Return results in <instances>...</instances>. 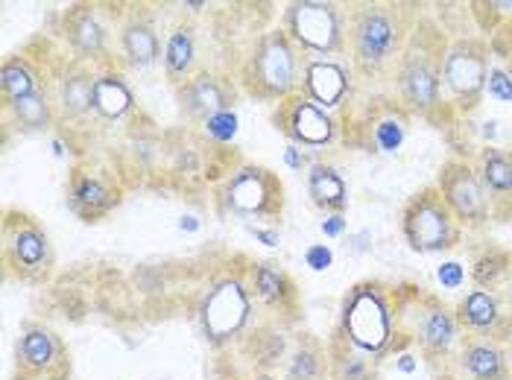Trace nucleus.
<instances>
[{
	"instance_id": "43",
	"label": "nucleus",
	"mask_w": 512,
	"mask_h": 380,
	"mask_svg": "<svg viewBox=\"0 0 512 380\" xmlns=\"http://www.w3.org/2000/svg\"><path fill=\"white\" fill-rule=\"evenodd\" d=\"M249 380H273V378H270V375H252Z\"/></svg>"
},
{
	"instance_id": "30",
	"label": "nucleus",
	"mask_w": 512,
	"mask_h": 380,
	"mask_svg": "<svg viewBox=\"0 0 512 380\" xmlns=\"http://www.w3.org/2000/svg\"><path fill=\"white\" fill-rule=\"evenodd\" d=\"M328 380H378L375 357L357 351L355 345L334 337L328 345Z\"/></svg>"
},
{
	"instance_id": "27",
	"label": "nucleus",
	"mask_w": 512,
	"mask_h": 380,
	"mask_svg": "<svg viewBox=\"0 0 512 380\" xmlns=\"http://www.w3.org/2000/svg\"><path fill=\"white\" fill-rule=\"evenodd\" d=\"M308 196L325 214H343L349 205V185L337 167L325 161H314L308 167Z\"/></svg>"
},
{
	"instance_id": "11",
	"label": "nucleus",
	"mask_w": 512,
	"mask_h": 380,
	"mask_svg": "<svg viewBox=\"0 0 512 380\" xmlns=\"http://www.w3.org/2000/svg\"><path fill=\"white\" fill-rule=\"evenodd\" d=\"M436 190L442 193L445 205L457 217L460 228L486 226V220L495 211L489 193H486L477 170H474V164L463 161V158H451V161L442 164Z\"/></svg>"
},
{
	"instance_id": "23",
	"label": "nucleus",
	"mask_w": 512,
	"mask_h": 380,
	"mask_svg": "<svg viewBox=\"0 0 512 380\" xmlns=\"http://www.w3.org/2000/svg\"><path fill=\"white\" fill-rule=\"evenodd\" d=\"M249 290H252V299H258L273 313H293L296 310V284L273 261H261V264L252 266Z\"/></svg>"
},
{
	"instance_id": "18",
	"label": "nucleus",
	"mask_w": 512,
	"mask_h": 380,
	"mask_svg": "<svg viewBox=\"0 0 512 380\" xmlns=\"http://www.w3.org/2000/svg\"><path fill=\"white\" fill-rule=\"evenodd\" d=\"M62 30H65V41L68 47L77 53L79 62H97L106 56L109 50V24L100 18L97 6L88 3H77L65 12L62 18Z\"/></svg>"
},
{
	"instance_id": "2",
	"label": "nucleus",
	"mask_w": 512,
	"mask_h": 380,
	"mask_svg": "<svg viewBox=\"0 0 512 380\" xmlns=\"http://www.w3.org/2000/svg\"><path fill=\"white\" fill-rule=\"evenodd\" d=\"M398 331V296L381 281H360L343 299L337 337L369 357H381Z\"/></svg>"
},
{
	"instance_id": "5",
	"label": "nucleus",
	"mask_w": 512,
	"mask_h": 380,
	"mask_svg": "<svg viewBox=\"0 0 512 380\" xmlns=\"http://www.w3.org/2000/svg\"><path fill=\"white\" fill-rule=\"evenodd\" d=\"M398 328H404V337L416 342L419 351L434 363L451 360L463 340L457 313L425 293L398 302Z\"/></svg>"
},
{
	"instance_id": "16",
	"label": "nucleus",
	"mask_w": 512,
	"mask_h": 380,
	"mask_svg": "<svg viewBox=\"0 0 512 380\" xmlns=\"http://www.w3.org/2000/svg\"><path fill=\"white\" fill-rule=\"evenodd\" d=\"M454 313H457L460 331H466L469 337H489V340L501 342L512 328L510 313L504 310V302L495 290L474 287L472 293H466L457 302Z\"/></svg>"
},
{
	"instance_id": "32",
	"label": "nucleus",
	"mask_w": 512,
	"mask_h": 380,
	"mask_svg": "<svg viewBox=\"0 0 512 380\" xmlns=\"http://www.w3.org/2000/svg\"><path fill=\"white\" fill-rule=\"evenodd\" d=\"M6 114H9L18 126H24V129H30V132H41V129H47V126L53 123V117H56V103H53L50 91H39V94L21 97V100H15V103H6Z\"/></svg>"
},
{
	"instance_id": "37",
	"label": "nucleus",
	"mask_w": 512,
	"mask_h": 380,
	"mask_svg": "<svg viewBox=\"0 0 512 380\" xmlns=\"http://www.w3.org/2000/svg\"><path fill=\"white\" fill-rule=\"evenodd\" d=\"M331 264H334L331 246H325V243H311V246L305 249V266H311L314 272H325V269H331Z\"/></svg>"
},
{
	"instance_id": "20",
	"label": "nucleus",
	"mask_w": 512,
	"mask_h": 380,
	"mask_svg": "<svg viewBox=\"0 0 512 380\" xmlns=\"http://www.w3.org/2000/svg\"><path fill=\"white\" fill-rule=\"evenodd\" d=\"M454 369L463 380H510V357L501 342L489 337H463L454 354Z\"/></svg>"
},
{
	"instance_id": "17",
	"label": "nucleus",
	"mask_w": 512,
	"mask_h": 380,
	"mask_svg": "<svg viewBox=\"0 0 512 380\" xmlns=\"http://www.w3.org/2000/svg\"><path fill=\"white\" fill-rule=\"evenodd\" d=\"M235 85L226 76L197 71L188 82L176 85V100L185 117L191 120H208L211 114L226 112L235 103Z\"/></svg>"
},
{
	"instance_id": "1",
	"label": "nucleus",
	"mask_w": 512,
	"mask_h": 380,
	"mask_svg": "<svg viewBox=\"0 0 512 380\" xmlns=\"http://www.w3.org/2000/svg\"><path fill=\"white\" fill-rule=\"evenodd\" d=\"M413 33L404 6L393 3H363L349 12L346 44L352 53V68L363 79H381L395 74L407 38Z\"/></svg>"
},
{
	"instance_id": "21",
	"label": "nucleus",
	"mask_w": 512,
	"mask_h": 380,
	"mask_svg": "<svg viewBox=\"0 0 512 380\" xmlns=\"http://www.w3.org/2000/svg\"><path fill=\"white\" fill-rule=\"evenodd\" d=\"M360 129L366 135L369 152L393 155L407 141V109L401 103H378V106H369V112L363 117Z\"/></svg>"
},
{
	"instance_id": "31",
	"label": "nucleus",
	"mask_w": 512,
	"mask_h": 380,
	"mask_svg": "<svg viewBox=\"0 0 512 380\" xmlns=\"http://www.w3.org/2000/svg\"><path fill=\"white\" fill-rule=\"evenodd\" d=\"M284 380H328V348L302 334L284 360Z\"/></svg>"
},
{
	"instance_id": "12",
	"label": "nucleus",
	"mask_w": 512,
	"mask_h": 380,
	"mask_svg": "<svg viewBox=\"0 0 512 380\" xmlns=\"http://www.w3.org/2000/svg\"><path fill=\"white\" fill-rule=\"evenodd\" d=\"M281 182L273 170L258 164H237L223 185V205L237 217H276L281 214Z\"/></svg>"
},
{
	"instance_id": "34",
	"label": "nucleus",
	"mask_w": 512,
	"mask_h": 380,
	"mask_svg": "<svg viewBox=\"0 0 512 380\" xmlns=\"http://www.w3.org/2000/svg\"><path fill=\"white\" fill-rule=\"evenodd\" d=\"M202 132H205L208 141L217 144V147L232 144L237 135V112L235 109H226V112L211 114L208 120H202Z\"/></svg>"
},
{
	"instance_id": "26",
	"label": "nucleus",
	"mask_w": 512,
	"mask_h": 380,
	"mask_svg": "<svg viewBox=\"0 0 512 380\" xmlns=\"http://www.w3.org/2000/svg\"><path fill=\"white\" fill-rule=\"evenodd\" d=\"M135 109V94L118 68L97 71L94 79V114L103 120H123Z\"/></svg>"
},
{
	"instance_id": "40",
	"label": "nucleus",
	"mask_w": 512,
	"mask_h": 380,
	"mask_svg": "<svg viewBox=\"0 0 512 380\" xmlns=\"http://www.w3.org/2000/svg\"><path fill=\"white\" fill-rule=\"evenodd\" d=\"M249 234L255 237V240H261L264 246H270V249H276L278 243H281V234H278L276 228H264V226H249Z\"/></svg>"
},
{
	"instance_id": "35",
	"label": "nucleus",
	"mask_w": 512,
	"mask_h": 380,
	"mask_svg": "<svg viewBox=\"0 0 512 380\" xmlns=\"http://www.w3.org/2000/svg\"><path fill=\"white\" fill-rule=\"evenodd\" d=\"M486 94H489L495 103L512 106V71L507 65H489V74H486Z\"/></svg>"
},
{
	"instance_id": "9",
	"label": "nucleus",
	"mask_w": 512,
	"mask_h": 380,
	"mask_svg": "<svg viewBox=\"0 0 512 380\" xmlns=\"http://www.w3.org/2000/svg\"><path fill=\"white\" fill-rule=\"evenodd\" d=\"M3 264L21 281H44L53 269V249L44 228L21 211L3 217Z\"/></svg>"
},
{
	"instance_id": "33",
	"label": "nucleus",
	"mask_w": 512,
	"mask_h": 380,
	"mask_svg": "<svg viewBox=\"0 0 512 380\" xmlns=\"http://www.w3.org/2000/svg\"><path fill=\"white\" fill-rule=\"evenodd\" d=\"M512 272V252L507 249H486L477 261L472 264V272H469V278H472L474 287H480V290H495V287H501L507 278H510Z\"/></svg>"
},
{
	"instance_id": "36",
	"label": "nucleus",
	"mask_w": 512,
	"mask_h": 380,
	"mask_svg": "<svg viewBox=\"0 0 512 380\" xmlns=\"http://www.w3.org/2000/svg\"><path fill=\"white\" fill-rule=\"evenodd\" d=\"M466 278H469L466 266L457 264V261H445L436 269V281H439L442 290H460L466 284Z\"/></svg>"
},
{
	"instance_id": "15",
	"label": "nucleus",
	"mask_w": 512,
	"mask_h": 380,
	"mask_svg": "<svg viewBox=\"0 0 512 380\" xmlns=\"http://www.w3.org/2000/svg\"><path fill=\"white\" fill-rule=\"evenodd\" d=\"M273 120L290 138V144H299L302 150H322V147L334 144V138H337V120L331 117L328 109L316 106L314 100L305 97L302 91L281 100Z\"/></svg>"
},
{
	"instance_id": "44",
	"label": "nucleus",
	"mask_w": 512,
	"mask_h": 380,
	"mask_svg": "<svg viewBox=\"0 0 512 380\" xmlns=\"http://www.w3.org/2000/svg\"><path fill=\"white\" fill-rule=\"evenodd\" d=\"M510 71H512V56H510Z\"/></svg>"
},
{
	"instance_id": "13",
	"label": "nucleus",
	"mask_w": 512,
	"mask_h": 380,
	"mask_svg": "<svg viewBox=\"0 0 512 380\" xmlns=\"http://www.w3.org/2000/svg\"><path fill=\"white\" fill-rule=\"evenodd\" d=\"M68 208L85 223H97L112 214L123 199V188L112 170L97 164H77L68 176Z\"/></svg>"
},
{
	"instance_id": "19",
	"label": "nucleus",
	"mask_w": 512,
	"mask_h": 380,
	"mask_svg": "<svg viewBox=\"0 0 512 380\" xmlns=\"http://www.w3.org/2000/svg\"><path fill=\"white\" fill-rule=\"evenodd\" d=\"M302 94L331 112L349 97V71L337 59L302 53Z\"/></svg>"
},
{
	"instance_id": "41",
	"label": "nucleus",
	"mask_w": 512,
	"mask_h": 380,
	"mask_svg": "<svg viewBox=\"0 0 512 380\" xmlns=\"http://www.w3.org/2000/svg\"><path fill=\"white\" fill-rule=\"evenodd\" d=\"M395 369H398V372H404V375H410V372H416V369H419V363H416V357H413V354H401V357L395 360Z\"/></svg>"
},
{
	"instance_id": "10",
	"label": "nucleus",
	"mask_w": 512,
	"mask_h": 380,
	"mask_svg": "<svg viewBox=\"0 0 512 380\" xmlns=\"http://www.w3.org/2000/svg\"><path fill=\"white\" fill-rule=\"evenodd\" d=\"M15 380H71V354L50 325L27 322L21 328L15 342Z\"/></svg>"
},
{
	"instance_id": "22",
	"label": "nucleus",
	"mask_w": 512,
	"mask_h": 380,
	"mask_svg": "<svg viewBox=\"0 0 512 380\" xmlns=\"http://www.w3.org/2000/svg\"><path fill=\"white\" fill-rule=\"evenodd\" d=\"M94 79L97 71H91L88 62L74 59L56 85V109L68 120H82L85 114L94 112Z\"/></svg>"
},
{
	"instance_id": "29",
	"label": "nucleus",
	"mask_w": 512,
	"mask_h": 380,
	"mask_svg": "<svg viewBox=\"0 0 512 380\" xmlns=\"http://www.w3.org/2000/svg\"><path fill=\"white\" fill-rule=\"evenodd\" d=\"M47 91V82L41 76V68L24 53H15L3 62L0 68V94H3V106L6 103H15L21 97H30V94H39Z\"/></svg>"
},
{
	"instance_id": "39",
	"label": "nucleus",
	"mask_w": 512,
	"mask_h": 380,
	"mask_svg": "<svg viewBox=\"0 0 512 380\" xmlns=\"http://www.w3.org/2000/svg\"><path fill=\"white\" fill-rule=\"evenodd\" d=\"M346 226H349L346 223V214H325L322 223H319V231L334 240V237H343L346 234Z\"/></svg>"
},
{
	"instance_id": "25",
	"label": "nucleus",
	"mask_w": 512,
	"mask_h": 380,
	"mask_svg": "<svg viewBox=\"0 0 512 380\" xmlns=\"http://www.w3.org/2000/svg\"><path fill=\"white\" fill-rule=\"evenodd\" d=\"M483 188L492 199V208L512 205V152L498 147H483L474 164Z\"/></svg>"
},
{
	"instance_id": "42",
	"label": "nucleus",
	"mask_w": 512,
	"mask_h": 380,
	"mask_svg": "<svg viewBox=\"0 0 512 380\" xmlns=\"http://www.w3.org/2000/svg\"><path fill=\"white\" fill-rule=\"evenodd\" d=\"M179 228H182V231H191V234H194V231H199V220L194 217V214H188V217H182V220H179Z\"/></svg>"
},
{
	"instance_id": "14",
	"label": "nucleus",
	"mask_w": 512,
	"mask_h": 380,
	"mask_svg": "<svg viewBox=\"0 0 512 380\" xmlns=\"http://www.w3.org/2000/svg\"><path fill=\"white\" fill-rule=\"evenodd\" d=\"M252 313V290L240 278H223L202 304V328L211 342H229L243 331Z\"/></svg>"
},
{
	"instance_id": "7",
	"label": "nucleus",
	"mask_w": 512,
	"mask_h": 380,
	"mask_svg": "<svg viewBox=\"0 0 512 380\" xmlns=\"http://www.w3.org/2000/svg\"><path fill=\"white\" fill-rule=\"evenodd\" d=\"M401 231H404L407 246L422 255L448 252L463 237V228L451 214V208L445 205L436 185L410 196V202L401 211Z\"/></svg>"
},
{
	"instance_id": "6",
	"label": "nucleus",
	"mask_w": 512,
	"mask_h": 380,
	"mask_svg": "<svg viewBox=\"0 0 512 380\" xmlns=\"http://www.w3.org/2000/svg\"><path fill=\"white\" fill-rule=\"evenodd\" d=\"M346 24L349 15L337 3L325 0H296L284 9L281 30L305 56L334 59L346 47Z\"/></svg>"
},
{
	"instance_id": "38",
	"label": "nucleus",
	"mask_w": 512,
	"mask_h": 380,
	"mask_svg": "<svg viewBox=\"0 0 512 380\" xmlns=\"http://www.w3.org/2000/svg\"><path fill=\"white\" fill-rule=\"evenodd\" d=\"M284 164H287L290 170H299V173H302V170H308L314 161H311L308 150H302L299 144H287V147H284Z\"/></svg>"
},
{
	"instance_id": "4",
	"label": "nucleus",
	"mask_w": 512,
	"mask_h": 380,
	"mask_svg": "<svg viewBox=\"0 0 512 380\" xmlns=\"http://www.w3.org/2000/svg\"><path fill=\"white\" fill-rule=\"evenodd\" d=\"M240 82L249 94L281 103L302 91V53L290 36L278 27L255 41L252 53L243 62Z\"/></svg>"
},
{
	"instance_id": "28",
	"label": "nucleus",
	"mask_w": 512,
	"mask_h": 380,
	"mask_svg": "<svg viewBox=\"0 0 512 380\" xmlns=\"http://www.w3.org/2000/svg\"><path fill=\"white\" fill-rule=\"evenodd\" d=\"M197 30L191 24H179L170 30V36L164 41V74L170 76L176 85L188 82L191 76L197 74Z\"/></svg>"
},
{
	"instance_id": "24",
	"label": "nucleus",
	"mask_w": 512,
	"mask_h": 380,
	"mask_svg": "<svg viewBox=\"0 0 512 380\" xmlns=\"http://www.w3.org/2000/svg\"><path fill=\"white\" fill-rule=\"evenodd\" d=\"M120 53L129 65L135 68H150L156 65L158 56L164 53L161 38H158L156 24L138 12H132L123 27H120Z\"/></svg>"
},
{
	"instance_id": "8",
	"label": "nucleus",
	"mask_w": 512,
	"mask_h": 380,
	"mask_svg": "<svg viewBox=\"0 0 512 380\" xmlns=\"http://www.w3.org/2000/svg\"><path fill=\"white\" fill-rule=\"evenodd\" d=\"M486 74L489 47L480 38H457L442 59V97L448 94L454 109L469 112L486 94Z\"/></svg>"
},
{
	"instance_id": "3",
	"label": "nucleus",
	"mask_w": 512,
	"mask_h": 380,
	"mask_svg": "<svg viewBox=\"0 0 512 380\" xmlns=\"http://www.w3.org/2000/svg\"><path fill=\"white\" fill-rule=\"evenodd\" d=\"M445 38L431 33H419V27L407 38L401 62L395 68V88L398 103L413 114L431 117L442 109V59H445Z\"/></svg>"
}]
</instances>
